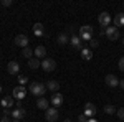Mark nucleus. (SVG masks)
Segmentation results:
<instances>
[{
	"label": "nucleus",
	"mask_w": 124,
	"mask_h": 122,
	"mask_svg": "<svg viewBox=\"0 0 124 122\" xmlns=\"http://www.w3.org/2000/svg\"><path fill=\"white\" fill-rule=\"evenodd\" d=\"M93 31H94V28L91 25H85V27L79 28V35L78 36L81 40H85V41H91L93 40Z\"/></svg>",
	"instance_id": "obj_1"
},
{
	"label": "nucleus",
	"mask_w": 124,
	"mask_h": 122,
	"mask_svg": "<svg viewBox=\"0 0 124 122\" xmlns=\"http://www.w3.org/2000/svg\"><path fill=\"white\" fill-rule=\"evenodd\" d=\"M30 91H31V94H35L38 97H43V94L46 91V86L41 84V83H31L30 84Z\"/></svg>",
	"instance_id": "obj_2"
},
{
	"label": "nucleus",
	"mask_w": 124,
	"mask_h": 122,
	"mask_svg": "<svg viewBox=\"0 0 124 122\" xmlns=\"http://www.w3.org/2000/svg\"><path fill=\"white\" fill-rule=\"evenodd\" d=\"M41 68H43V71L51 73V71H55V69H56V61H55V59H51V58H45V59L41 61Z\"/></svg>",
	"instance_id": "obj_3"
},
{
	"label": "nucleus",
	"mask_w": 124,
	"mask_h": 122,
	"mask_svg": "<svg viewBox=\"0 0 124 122\" xmlns=\"http://www.w3.org/2000/svg\"><path fill=\"white\" fill-rule=\"evenodd\" d=\"M104 35L109 38L111 41H114V40H117V38H119V28H117V27H111V25H109L108 28H104Z\"/></svg>",
	"instance_id": "obj_4"
},
{
	"label": "nucleus",
	"mask_w": 124,
	"mask_h": 122,
	"mask_svg": "<svg viewBox=\"0 0 124 122\" xmlns=\"http://www.w3.org/2000/svg\"><path fill=\"white\" fill-rule=\"evenodd\" d=\"M45 115H46L48 122H55V121H58V117H60L56 107H48L46 111H45Z\"/></svg>",
	"instance_id": "obj_5"
},
{
	"label": "nucleus",
	"mask_w": 124,
	"mask_h": 122,
	"mask_svg": "<svg viewBox=\"0 0 124 122\" xmlns=\"http://www.w3.org/2000/svg\"><path fill=\"white\" fill-rule=\"evenodd\" d=\"M25 96H27V89H25V86H17V87H13V94H12L13 99L22 101Z\"/></svg>",
	"instance_id": "obj_6"
},
{
	"label": "nucleus",
	"mask_w": 124,
	"mask_h": 122,
	"mask_svg": "<svg viewBox=\"0 0 124 122\" xmlns=\"http://www.w3.org/2000/svg\"><path fill=\"white\" fill-rule=\"evenodd\" d=\"M96 111H98V109H96V106L93 102H86L85 104V115L88 117V119H93V117L96 115Z\"/></svg>",
	"instance_id": "obj_7"
},
{
	"label": "nucleus",
	"mask_w": 124,
	"mask_h": 122,
	"mask_svg": "<svg viewBox=\"0 0 124 122\" xmlns=\"http://www.w3.org/2000/svg\"><path fill=\"white\" fill-rule=\"evenodd\" d=\"M98 22H99V25H101L103 28H108V27L111 25V15H109L108 12H103V13L99 15Z\"/></svg>",
	"instance_id": "obj_8"
},
{
	"label": "nucleus",
	"mask_w": 124,
	"mask_h": 122,
	"mask_svg": "<svg viewBox=\"0 0 124 122\" xmlns=\"http://www.w3.org/2000/svg\"><path fill=\"white\" fill-rule=\"evenodd\" d=\"M28 36L27 35H17V38H15V45L17 46H22V48H27L28 46Z\"/></svg>",
	"instance_id": "obj_9"
},
{
	"label": "nucleus",
	"mask_w": 124,
	"mask_h": 122,
	"mask_svg": "<svg viewBox=\"0 0 124 122\" xmlns=\"http://www.w3.org/2000/svg\"><path fill=\"white\" fill-rule=\"evenodd\" d=\"M104 81H106V84L109 86V87H116V86H119V79H117L114 74H108L104 78Z\"/></svg>",
	"instance_id": "obj_10"
},
{
	"label": "nucleus",
	"mask_w": 124,
	"mask_h": 122,
	"mask_svg": "<svg viewBox=\"0 0 124 122\" xmlns=\"http://www.w3.org/2000/svg\"><path fill=\"white\" fill-rule=\"evenodd\" d=\"M7 71H8L10 74H18L20 71V65L17 61H10L8 65H7Z\"/></svg>",
	"instance_id": "obj_11"
},
{
	"label": "nucleus",
	"mask_w": 124,
	"mask_h": 122,
	"mask_svg": "<svg viewBox=\"0 0 124 122\" xmlns=\"http://www.w3.org/2000/svg\"><path fill=\"white\" fill-rule=\"evenodd\" d=\"M25 109H23V107H18V109H13V111H12V117H13V119H15V121H20V119H23V117H25Z\"/></svg>",
	"instance_id": "obj_12"
},
{
	"label": "nucleus",
	"mask_w": 124,
	"mask_h": 122,
	"mask_svg": "<svg viewBox=\"0 0 124 122\" xmlns=\"http://www.w3.org/2000/svg\"><path fill=\"white\" fill-rule=\"evenodd\" d=\"M46 89L48 91H51V93H58V89H60V83L55 81V79H50L46 83Z\"/></svg>",
	"instance_id": "obj_13"
},
{
	"label": "nucleus",
	"mask_w": 124,
	"mask_h": 122,
	"mask_svg": "<svg viewBox=\"0 0 124 122\" xmlns=\"http://www.w3.org/2000/svg\"><path fill=\"white\" fill-rule=\"evenodd\" d=\"M51 104H53V106H61V104H63V94L61 93H53V96H51Z\"/></svg>",
	"instance_id": "obj_14"
},
{
	"label": "nucleus",
	"mask_w": 124,
	"mask_h": 122,
	"mask_svg": "<svg viewBox=\"0 0 124 122\" xmlns=\"http://www.w3.org/2000/svg\"><path fill=\"white\" fill-rule=\"evenodd\" d=\"M81 38L78 36V35H73V36L70 38V43H71V46L73 48H76V50H81Z\"/></svg>",
	"instance_id": "obj_15"
},
{
	"label": "nucleus",
	"mask_w": 124,
	"mask_h": 122,
	"mask_svg": "<svg viewBox=\"0 0 124 122\" xmlns=\"http://www.w3.org/2000/svg\"><path fill=\"white\" fill-rule=\"evenodd\" d=\"M33 33H35L37 36H43V35H45V27H43L41 23H35V25H33Z\"/></svg>",
	"instance_id": "obj_16"
},
{
	"label": "nucleus",
	"mask_w": 124,
	"mask_h": 122,
	"mask_svg": "<svg viewBox=\"0 0 124 122\" xmlns=\"http://www.w3.org/2000/svg\"><path fill=\"white\" fill-rule=\"evenodd\" d=\"M45 56H46V48L45 46H37L35 48V58H43L45 59Z\"/></svg>",
	"instance_id": "obj_17"
},
{
	"label": "nucleus",
	"mask_w": 124,
	"mask_h": 122,
	"mask_svg": "<svg viewBox=\"0 0 124 122\" xmlns=\"http://www.w3.org/2000/svg\"><path fill=\"white\" fill-rule=\"evenodd\" d=\"M2 106H3V109H8L10 106H13V97L12 96H5L3 99H2Z\"/></svg>",
	"instance_id": "obj_18"
},
{
	"label": "nucleus",
	"mask_w": 124,
	"mask_h": 122,
	"mask_svg": "<svg viewBox=\"0 0 124 122\" xmlns=\"http://www.w3.org/2000/svg\"><path fill=\"white\" fill-rule=\"evenodd\" d=\"M37 107L41 109V111H46L48 109V101L45 97H38V101H37Z\"/></svg>",
	"instance_id": "obj_19"
},
{
	"label": "nucleus",
	"mask_w": 124,
	"mask_h": 122,
	"mask_svg": "<svg viewBox=\"0 0 124 122\" xmlns=\"http://www.w3.org/2000/svg\"><path fill=\"white\" fill-rule=\"evenodd\" d=\"M81 58L86 59V61H89V59L93 58V51H91V50H88V48H83V50H81Z\"/></svg>",
	"instance_id": "obj_20"
},
{
	"label": "nucleus",
	"mask_w": 124,
	"mask_h": 122,
	"mask_svg": "<svg viewBox=\"0 0 124 122\" xmlns=\"http://www.w3.org/2000/svg\"><path fill=\"white\" fill-rule=\"evenodd\" d=\"M114 25L116 27H124V13H117L114 17Z\"/></svg>",
	"instance_id": "obj_21"
},
{
	"label": "nucleus",
	"mask_w": 124,
	"mask_h": 122,
	"mask_svg": "<svg viewBox=\"0 0 124 122\" xmlns=\"http://www.w3.org/2000/svg\"><path fill=\"white\" fill-rule=\"evenodd\" d=\"M28 66L31 68V69H37V68L41 66V63L38 61V58H31V59H28Z\"/></svg>",
	"instance_id": "obj_22"
},
{
	"label": "nucleus",
	"mask_w": 124,
	"mask_h": 122,
	"mask_svg": "<svg viewBox=\"0 0 124 122\" xmlns=\"http://www.w3.org/2000/svg\"><path fill=\"white\" fill-rule=\"evenodd\" d=\"M68 41H70V38H68L66 33H61V35H58V43H60V45H66Z\"/></svg>",
	"instance_id": "obj_23"
},
{
	"label": "nucleus",
	"mask_w": 124,
	"mask_h": 122,
	"mask_svg": "<svg viewBox=\"0 0 124 122\" xmlns=\"http://www.w3.org/2000/svg\"><path fill=\"white\" fill-rule=\"evenodd\" d=\"M33 55H35V51H31V48H23V56L27 58V59H31L33 58Z\"/></svg>",
	"instance_id": "obj_24"
},
{
	"label": "nucleus",
	"mask_w": 124,
	"mask_h": 122,
	"mask_svg": "<svg viewBox=\"0 0 124 122\" xmlns=\"http://www.w3.org/2000/svg\"><path fill=\"white\" fill-rule=\"evenodd\" d=\"M104 112H106V114H114V112H117V111H116L114 106L108 104V106H104Z\"/></svg>",
	"instance_id": "obj_25"
},
{
	"label": "nucleus",
	"mask_w": 124,
	"mask_h": 122,
	"mask_svg": "<svg viewBox=\"0 0 124 122\" xmlns=\"http://www.w3.org/2000/svg\"><path fill=\"white\" fill-rule=\"evenodd\" d=\"M18 83H20V86H25L28 83V78L27 76H18Z\"/></svg>",
	"instance_id": "obj_26"
},
{
	"label": "nucleus",
	"mask_w": 124,
	"mask_h": 122,
	"mask_svg": "<svg viewBox=\"0 0 124 122\" xmlns=\"http://www.w3.org/2000/svg\"><path fill=\"white\" fill-rule=\"evenodd\" d=\"M117 117H119V119H121V121H124V107H121V109H117Z\"/></svg>",
	"instance_id": "obj_27"
},
{
	"label": "nucleus",
	"mask_w": 124,
	"mask_h": 122,
	"mask_svg": "<svg viewBox=\"0 0 124 122\" xmlns=\"http://www.w3.org/2000/svg\"><path fill=\"white\" fill-rule=\"evenodd\" d=\"M117 68H119V69H121V71L124 73V56L119 59V63H117Z\"/></svg>",
	"instance_id": "obj_28"
},
{
	"label": "nucleus",
	"mask_w": 124,
	"mask_h": 122,
	"mask_svg": "<svg viewBox=\"0 0 124 122\" xmlns=\"http://www.w3.org/2000/svg\"><path fill=\"white\" fill-rule=\"evenodd\" d=\"M89 45H91V48H98V45H99V40H94V38H93V40L89 41Z\"/></svg>",
	"instance_id": "obj_29"
},
{
	"label": "nucleus",
	"mask_w": 124,
	"mask_h": 122,
	"mask_svg": "<svg viewBox=\"0 0 124 122\" xmlns=\"http://www.w3.org/2000/svg\"><path fill=\"white\" fill-rule=\"evenodd\" d=\"M88 121V117H86L85 114H81V115H78V122H86Z\"/></svg>",
	"instance_id": "obj_30"
},
{
	"label": "nucleus",
	"mask_w": 124,
	"mask_h": 122,
	"mask_svg": "<svg viewBox=\"0 0 124 122\" xmlns=\"http://www.w3.org/2000/svg\"><path fill=\"white\" fill-rule=\"evenodd\" d=\"M12 3H13L12 0H2V5H3V7H10Z\"/></svg>",
	"instance_id": "obj_31"
},
{
	"label": "nucleus",
	"mask_w": 124,
	"mask_h": 122,
	"mask_svg": "<svg viewBox=\"0 0 124 122\" xmlns=\"http://www.w3.org/2000/svg\"><path fill=\"white\" fill-rule=\"evenodd\" d=\"M3 115H7V117L12 115V111H10V109H3Z\"/></svg>",
	"instance_id": "obj_32"
},
{
	"label": "nucleus",
	"mask_w": 124,
	"mask_h": 122,
	"mask_svg": "<svg viewBox=\"0 0 124 122\" xmlns=\"http://www.w3.org/2000/svg\"><path fill=\"white\" fill-rule=\"evenodd\" d=\"M0 122H12L8 119V117H7V115H3V117H2V119H0Z\"/></svg>",
	"instance_id": "obj_33"
},
{
	"label": "nucleus",
	"mask_w": 124,
	"mask_h": 122,
	"mask_svg": "<svg viewBox=\"0 0 124 122\" xmlns=\"http://www.w3.org/2000/svg\"><path fill=\"white\" fill-rule=\"evenodd\" d=\"M119 86H121V87L124 89V79H119Z\"/></svg>",
	"instance_id": "obj_34"
},
{
	"label": "nucleus",
	"mask_w": 124,
	"mask_h": 122,
	"mask_svg": "<svg viewBox=\"0 0 124 122\" xmlns=\"http://www.w3.org/2000/svg\"><path fill=\"white\" fill-rule=\"evenodd\" d=\"M86 122H98V119H88Z\"/></svg>",
	"instance_id": "obj_35"
},
{
	"label": "nucleus",
	"mask_w": 124,
	"mask_h": 122,
	"mask_svg": "<svg viewBox=\"0 0 124 122\" xmlns=\"http://www.w3.org/2000/svg\"><path fill=\"white\" fill-rule=\"evenodd\" d=\"M63 122H71V121H70V119H66V121H63Z\"/></svg>",
	"instance_id": "obj_36"
},
{
	"label": "nucleus",
	"mask_w": 124,
	"mask_h": 122,
	"mask_svg": "<svg viewBox=\"0 0 124 122\" xmlns=\"http://www.w3.org/2000/svg\"><path fill=\"white\" fill-rule=\"evenodd\" d=\"M12 122H20V121H12Z\"/></svg>",
	"instance_id": "obj_37"
},
{
	"label": "nucleus",
	"mask_w": 124,
	"mask_h": 122,
	"mask_svg": "<svg viewBox=\"0 0 124 122\" xmlns=\"http://www.w3.org/2000/svg\"><path fill=\"white\" fill-rule=\"evenodd\" d=\"M0 93H2V86H0Z\"/></svg>",
	"instance_id": "obj_38"
},
{
	"label": "nucleus",
	"mask_w": 124,
	"mask_h": 122,
	"mask_svg": "<svg viewBox=\"0 0 124 122\" xmlns=\"http://www.w3.org/2000/svg\"><path fill=\"white\" fill-rule=\"evenodd\" d=\"M123 43H124V40H123Z\"/></svg>",
	"instance_id": "obj_39"
}]
</instances>
